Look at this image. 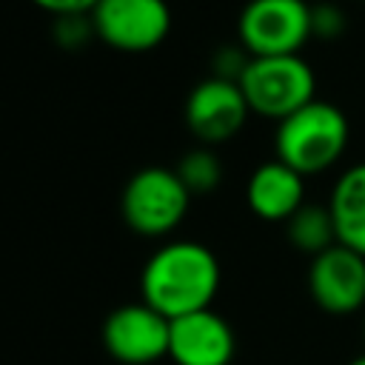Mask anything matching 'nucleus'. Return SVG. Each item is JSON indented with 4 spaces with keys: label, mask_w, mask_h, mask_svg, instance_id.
Masks as SVG:
<instances>
[{
    "label": "nucleus",
    "mask_w": 365,
    "mask_h": 365,
    "mask_svg": "<svg viewBox=\"0 0 365 365\" xmlns=\"http://www.w3.org/2000/svg\"><path fill=\"white\" fill-rule=\"evenodd\" d=\"M240 88L251 114L277 123L317 100V77L302 54L251 57L240 77Z\"/></svg>",
    "instance_id": "nucleus-3"
},
{
    "label": "nucleus",
    "mask_w": 365,
    "mask_h": 365,
    "mask_svg": "<svg viewBox=\"0 0 365 365\" xmlns=\"http://www.w3.org/2000/svg\"><path fill=\"white\" fill-rule=\"evenodd\" d=\"M248 114H251V108L245 103L240 83L220 80V77L200 80L188 91L185 111H182L188 131L200 140V145H208V148L237 137L240 128L245 125Z\"/></svg>",
    "instance_id": "nucleus-8"
},
{
    "label": "nucleus",
    "mask_w": 365,
    "mask_h": 365,
    "mask_svg": "<svg viewBox=\"0 0 365 365\" xmlns=\"http://www.w3.org/2000/svg\"><path fill=\"white\" fill-rule=\"evenodd\" d=\"M31 3L48 11L51 17H63V14H91V9L100 0H31Z\"/></svg>",
    "instance_id": "nucleus-18"
},
{
    "label": "nucleus",
    "mask_w": 365,
    "mask_h": 365,
    "mask_svg": "<svg viewBox=\"0 0 365 365\" xmlns=\"http://www.w3.org/2000/svg\"><path fill=\"white\" fill-rule=\"evenodd\" d=\"M177 177L182 180V185L194 194H211L220 182H222V163L214 154V148L208 145H197L191 151H185L180 157V163L174 165Z\"/></svg>",
    "instance_id": "nucleus-14"
},
{
    "label": "nucleus",
    "mask_w": 365,
    "mask_h": 365,
    "mask_svg": "<svg viewBox=\"0 0 365 365\" xmlns=\"http://www.w3.org/2000/svg\"><path fill=\"white\" fill-rule=\"evenodd\" d=\"M171 319L157 314L151 305L125 302L114 308L103 322V348L123 365H151L168 356Z\"/></svg>",
    "instance_id": "nucleus-7"
},
{
    "label": "nucleus",
    "mask_w": 365,
    "mask_h": 365,
    "mask_svg": "<svg viewBox=\"0 0 365 365\" xmlns=\"http://www.w3.org/2000/svg\"><path fill=\"white\" fill-rule=\"evenodd\" d=\"M348 365H365V354H362V356H356V359H351Z\"/></svg>",
    "instance_id": "nucleus-19"
},
{
    "label": "nucleus",
    "mask_w": 365,
    "mask_h": 365,
    "mask_svg": "<svg viewBox=\"0 0 365 365\" xmlns=\"http://www.w3.org/2000/svg\"><path fill=\"white\" fill-rule=\"evenodd\" d=\"M345 31V11L336 3H317L311 6V34L314 37H339Z\"/></svg>",
    "instance_id": "nucleus-17"
},
{
    "label": "nucleus",
    "mask_w": 365,
    "mask_h": 365,
    "mask_svg": "<svg viewBox=\"0 0 365 365\" xmlns=\"http://www.w3.org/2000/svg\"><path fill=\"white\" fill-rule=\"evenodd\" d=\"M285 234L291 240V245L302 254H311V259L322 251H328L331 245H336V228H334V217L328 211V205H317V202H305L288 222H285Z\"/></svg>",
    "instance_id": "nucleus-13"
},
{
    "label": "nucleus",
    "mask_w": 365,
    "mask_h": 365,
    "mask_svg": "<svg viewBox=\"0 0 365 365\" xmlns=\"http://www.w3.org/2000/svg\"><path fill=\"white\" fill-rule=\"evenodd\" d=\"M348 117L325 100H311L282 123H277L274 151L277 160L294 171L319 174L331 168L348 148Z\"/></svg>",
    "instance_id": "nucleus-2"
},
{
    "label": "nucleus",
    "mask_w": 365,
    "mask_h": 365,
    "mask_svg": "<svg viewBox=\"0 0 365 365\" xmlns=\"http://www.w3.org/2000/svg\"><path fill=\"white\" fill-rule=\"evenodd\" d=\"M251 54L237 43V46H220L211 57V68L214 74L211 77H220V80H231V83H240L245 66H248Z\"/></svg>",
    "instance_id": "nucleus-16"
},
{
    "label": "nucleus",
    "mask_w": 365,
    "mask_h": 365,
    "mask_svg": "<svg viewBox=\"0 0 365 365\" xmlns=\"http://www.w3.org/2000/svg\"><path fill=\"white\" fill-rule=\"evenodd\" d=\"M328 211L334 217L336 242L365 257V163H356L336 177Z\"/></svg>",
    "instance_id": "nucleus-12"
},
{
    "label": "nucleus",
    "mask_w": 365,
    "mask_h": 365,
    "mask_svg": "<svg viewBox=\"0 0 365 365\" xmlns=\"http://www.w3.org/2000/svg\"><path fill=\"white\" fill-rule=\"evenodd\" d=\"M240 46L251 57L299 54L311 34V3L248 0L237 20Z\"/></svg>",
    "instance_id": "nucleus-5"
},
{
    "label": "nucleus",
    "mask_w": 365,
    "mask_h": 365,
    "mask_svg": "<svg viewBox=\"0 0 365 365\" xmlns=\"http://www.w3.org/2000/svg\"><path fill=\"white\" fill-rule=\"evenodd\" d=\"M51 20H54L51 23V37L66 51H80L97 37L91 14H63V17H51Z\"/></svg>",
    "instance_id": "nucleus-15"
},
{
    "label": "nucleus",
    "mask_w": 365,
    "mask_h": 365,
    "mask_svg": "<svg viewBox=\"0 0 365 365\" xmlns=\"http://www.w3.org/2000/svg\"><path fill=\"white\" fill-rule=\"evenodd\" d=\"M220 288V262L214 251L194 240L160 245L140 274L143 302L165 319L211 308Z\"/></svg>",
    "instance_id": "nucleus-1"
},
{
    "label": "nucleus",
    "mask_w": 365,
    "mask_h": 365,
    "mask_svg": "<svg viewBox=\"0 0 365 365\" xmlns=\"http://www.w3.org/2000/svg\"><path fill=\"white\" fill-rule=\"evenodd\" d=\"M245 200L259 220L288 222L305 205V177L282 160H268L248 177Z\"/></svg>",
    "instance_id": "nucleus-11"
},
{
    "label": "nucleus",
    "mask_w": 365,
    "mask_h": 365,
    "mask_svg": "<svg viewBox=\"0 0 365 365\" xmlns=\"http://www.w3.org/2000/svg\"><path fill=\"white\" fill-rule=\"evenodd\" d=\"M237 339L231 325L211 308L171 319L168 359L174 365H228Z\"/></svg>",
    "instance_id": "nucleus-10"
},
{
    "label": "nucleus",
    "mask_w": 365,
    "mask_h": 365,
    "mask_svg": "<svg viewBox=\"0 0 365 365\" xmlns=\"http://www.w3.org/2000/svg\"><path fill=\"white\" fill-rule=\"evenodd\" d=\"M94 34L114 51L143 54L163 46L171 31L165 0H100L91 9Z\"/></svg>",
    "instance_id": "nucleus-6"
},
{
    "label": "nucleus",
    "mask_w": 365,
    "mask_h": 365,
    "mask_svg": "<svg viewBox=\"0 0 365 365\" xmlns=\"http://www.w3.org/2000/svg\"><path fill=\"white\" fill-rule=\"evenodd\" d=\"M308 291L311 299L334 317L365 308V257L339 242L331 245L311 259Z\"/></svg>",
    "instance_id": "nucleus-9"
},
{
    "label": "nucleus",
    "mask_w": 365,
    "mask_h": 365,
    "mask_svg": "<svg viewBox=\"0 0 365 365\" xmlns=\"http://www.w3.org/2000/svg\"><path fill=\"white\" fill-rule=\"evenodd\" d=\"M191 191L174 168L145 165L134 171L123 188L120 211L125 225L140 237H165L188 214Z\"/></svg>",
    "instance_id": "nucleus-4"
}]
</instances>
